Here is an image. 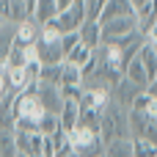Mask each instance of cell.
Wrapping results in <instances>:
<instances>
[{"instance_id":"obj_1","label":"cell","mask_w":157,"mask_h":157,"mask_svg":"<svg viewBox=\"0 0 157 157\" xmlns=\"http://www.w3.org/2000/svg\"><path fill=\"white\" fill-rule=\"evenodd\" d=\"M130 110L119 108L113 99H108V105L99 110V138L102 144H113V141H121V138H130V121H127Z\"/></svg>"},{"instance_id":"obj_2","label":"cell","mask_w":157,"mask_h":157,"mask_svg":"<svg viewBox=\"0 0 157 157\" xmlns=\"http://www.w3.org/2000/svg\"><path fill=\"white\" fill-rule=\"evenodd\" d=\"M66 138H69V146L75 149L77 157H102V152H105V144H102V138L97 132H88V130H80L77 127Z\"/></svg>"},{"instance_id":"obj_3","label":"cell","mask_w":157,"mask_h":157,"mask_svg":"<svg viewBox=\"0 0 157 157\" xmlns=\"http://www.w3.org/2000/svg\"><path fill=\"white\" fill-rule=\"evenodd\" d=\"M11 110H14V121H39L44 116V110H41L39 99H36V86L22 91V94H17Z\"/></svg>"},{"instance_id":"obj_4","label":"cell","mask_w":157,"mask_h":157,"mask_svg":"<svg viewBox=\"0 0 157 157\" xmlns=\"http://www.w3.org/2000/svg\"><path fill=\"white\" fill-rule=\"evenodd\" d=\"M55 25H58V30H61L63 36H66V33H77V30L86 25V3H83V0H72V6H69L63 14H58Z\"/></svg>"},{"instance_id":"obj_5","label":"cell","mask_w":157,"mask_h":157,"mask_svg":"<svg viewBox=\"0 0 157 157\" xmlns=\"http://www.w3.org/2000/svg\"><path fill=\"white\" fill-rule=\"evenodd\" d=\"M36 99H39L41 110H44V113H50V116H58V113H61V108H63L61 88H55V86L36 83Z\"/></svg>"},{"instance_id":"obj_6","label":"cell","mask_w":157,"mask_h":157,"mask_svg":"<svg viewBox=\"0 0 157 157\" xmlns=\"http://www.w3.org/2000/svg\"><path fill=\"white\" fill-rule=\"evenodd\" d=\"M138 94H144V91H141V88H135V86H132L130 80H124V77H121V80L116 83V88L110 91V99H113V102H116L119 108H124V110H130Z\"/></svg>"},{"instance_id":"obj_7","label":"cell","mask_w":157,"mask_h":157,"mask_svg":"<svg viewBox=\"0 0 157 157\" xmlns=\"http://www.w3.org/2000/svg\"><path fill=\"white\" fill-rule=\"evenodd\" d=\"M124 17H135L132 0H105L99 25H105V22H110V19H124Z\"/></svg>"},{"instance_id":"obj_8","label":"cell","mask_w":157,"mask_h":157,"mask_svg":"<svg viewBox=\"0 0 157 157\" xmlns=\"http://www.w3.org/2000/svg\"><path fill=\"white\" fill-rule=\"evenodd\" d=\"M77 119H80V102H63L61 113H58V124H61V132L72 135L77 130Z\"/></svg>"},{"instance_id":"obj_9","label":"cell","mask_w":157,"mask_h":157,"mask_svg":"<svg viewBox=\"0 0 157 157\" xmlns=\"http://www.w3.org/2000/svg\"><path fill=\"white\" fill-rule=\"evenodd\" d=\"M36 50H39V63L41 66H61L63 63L61 41L58 44H41V41H36Z\"/></svg>"},{"instance_id":"obj_10","label":"cell","mask_w":157,"mask_h":157,"mask_svg":"<svg viewBox=\"0 0 157 157\" xmlns=\"http://www.w3.org/2000/svg\"><path fill=\"white\" fill-rule=\"evenodd\" d=\"M14 41H17V25L3 22V25H0V72H3V63H6V58H8Z\"/></svg>"},{"instance_id":"obj_11","label":"cell","mask_w":157,"mask_h":157,"mask_svg":"<svg viewBox=\"0 0 157 157\" xmlns=\"http://www.w3.org/2000/svg\"><path fill=\"white\" fill-rule=\"evenodd\" d=\"M58 19V8H55V0H36V14H33V22L39 28H44L47 22H55Z\"/></svg>"},{"instance_id":"obj_12","label":"cell","mask_w":157,"mask_h":157,"mask_svg":"<svg viewBox=\"0 0 157 157\" xmlns=\"http://www.w3.org/2000/svg\"><path fill=\"white\" fill-rule=\"evenodd\" d=\"M135 58L141 61V66L146 69L149 80L155 83V80H157V52H155V47H152L149 41H144V47L138 50V55H135Z\"/></svg>"},{"instance_id":"obj_13","label":"cell","mask_w":157,"mask_h":157,"mask_svg":"<svg viewBox=\"0 0 157 157\" xmlns=\"http://www.w3.org/2000/svg\"><path fill=\"white\" fill-rule=\"evenodd\" d=\"M77 33H80V44H86L91 52H97L102 47V28L99 25H83Z\"/></svg>"},{"instance_id":"obj_14","label":"cell","mask_w":157,"mask_h":157,"mask_svg":"<svg viewBox=\"0 0 157 157\" xmlns=\"http://www.w3.org/2000/svg\"><path fill=\"white\" fill-rule=\"evenodd\" d=\"M17 41H19L22 47H33V44L39 41V25H36L33 19L17 25Z\"/></svg>"},{"instance_id":"obj_15","label":"cell","mask_w":157,"mask_h":157,"mask_svg":"<svg viewBox=\"0 0 157 157\" xmlns=\"http://www.w3.org/2000/svg\"><path fill=\"white\" fill-rule=\"evenodd\" d=\"M127 121H130V141H141V138H144V132H146L149 119H146L144 113H138V110H130Z\"/></svg>"},{"instance_id":"obj_16","label":"cell","mask_w":157,"mask_h":157,"mask_svg":"<svg viewBox=\"0 0 157 157\" xmlns=\"http://www.w3.org/2000/svg\"><path fill=\"white\" fill-rule=\"evenodd\" d=\"M28 8H25V0H8V14H6V22L11 25H22L28 22Z\"/></svg>"},{"instance_id":"obj_17","label":"cell","mask_w":157,"mask_h":157,"mask_svg":"<svg viewBox=\"0 0 157 157\" xmlns=\"http://www.w3.org/2000/svg\"><path fill=\"white\" fill-rule=\"evenodd\" d=\"M91 55H94V52H91L86 44H77V47L66 55V61H63V63H66V66H75V69H83V66L91 61Z\"/></svg>"},{"instance_id":"obj_18","label":"cell","mask_w":157,"mask_h":157,"mask_svg":"<svg viewBox=\"0 0 157 157\" xmlns=\"http://www.w3.org/2000/svg\"><path fill=\"white\" fill-rule=\"evenodd\" d=\"M102 157H132V141L130 138H121V141H113L105 146Z\"/></svg>"},{"instance_id":"obj_19","label":"cell","mask_w":157,"mask_h":157,"mask_svg":"<svg viewBox=\"0 0 157 157\" xmlns=\"http://www.w3.org/2000/svg\"><path fill=\"white\" fill-rule=\"evenodd\" d=\"M80 86H83V75H80V69L63 63V72H61V88H80Z\"/></svg>"},{"instance_id":"obj_20","label":"cell","mask_w":157,"mask_h":157,"mask_svg":"<svg viewBox=\"0 0 157 157\" xmlns=\"http://www.w3.org/2000/svg\"><path fill=\"white\" fill-rule=\"evenodd\" d=\"M86 3V25H99L105 0H83Z\"/></svg>"},{"instance_id":"obj_21","label":"cell","mask_w":157,"mask_h":157,"mask_svg":"<svg viewBox=\"0 0 157 157\" xmlns=\"http://www.w3.org/2000/svg\"><path fill=\"white\" fill-rule=\"evenodd\" d=\"M61 72H63V63H61V66H41V75H39V83L61 88Z\"/></svg>"},{"instance_id":"obj_22","label":"cell","mask_w":157,"mask_h":157,"mask_svg":"<svg viewBox=\"0 0 157 157\" xmlns=\"http://www.w3.org/2000/svg\"><path fill=\"white\" fill-rule=\"evenodd\" d=\"M55 132H61L58 116H50V113H44V116L39 119V135H41V138H52Z\"/></svg>"},{"instance_id":"obj_23","label":"cell","mask_w":157,"mask_h":157,"mask_svg":"<svg viewBox=\"0 0 157 157\" xmlns=\"http://www.w3.org/2000/svg\"><path fill=\"white\" fill-rule=\"evenodd\" d=\"M17 141L14 132H0V157H17Z\"/></svg>"},{"instance_id":"obj_24","label":"cell","mask_w":157,"mask_h":157,"mask_svg":"<svg viewBox=\"0 0 157 157\" xmlns=\"http://www.w3.org/2000/svg\"><path fill=\"white\" fill-rule=\"evenodd\" d=\"M132 157H157V146H149L146 141H132Z\"/></svg>"},{"instance_id":"obj_25","label":"cell","mask_w":157,"mask_h":157,"mask_svg":"<svg viewBox=\"0 0 157 157\" xmlns=\"http://www.w3.org/2000/svg\"><path fill=\"white\" fill-rule=\"evenodd\" d=\"M80 44V33H66L63 39H61V50H63V61H66V55L75 50Z\"/></svg>"},{"instance_id":"obj_26","label":"cell","mask_w":157,"mask_h":157,"mask_svg":"<svg viewBox=\"0 0 157 157\" xmlns=\"http://www.w3.org/2000/svg\"><path fill=\"white\" fill-rule=\"evenodd\" d=\"M55 157H77V155H75V149H72V146H63V149H61Z\"/></svg>"},{"instance_id":"obj_27","label":"cell","mask_w":157,"mask_h":157,"mask_svg":"<svg viewBox=\"0 0 157 157\" xmlns=\"http://www.w3.org/2000/svg\"><path fill=\"white\" fill-rule=\"evenodd\" d=\"M3 94H6V77H3V72H0V99H3Z\"/></svg>"},{"instance_id":"obj_28","label":"cell","mask_w":157,"mask_h":157,"mask_svg":"<svg viewBox=\"0 0 157 157\" xmlns=\"http://www.w3.org/2000/svg\"><path fill=\"white\" fill-rule=\"evenodd\" d=\"M17 157H25V155H17Z\"/></svg>"}]
</instances>
